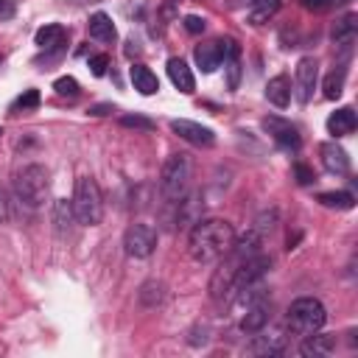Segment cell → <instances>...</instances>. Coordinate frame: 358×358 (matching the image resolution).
<instances>
[{
    "mask_svg": "<svg viewBox=\"0 0 358 358\" xmlns=\"http://www.w3.org/2000/svg\"><path fill=\"white\" fill-rule=\"evenodd\" d=\"M123 246H126V255L129 257H148L154 249H157V229L151 224H131L123 235Z\"/></svg>",
    "mask_w": 358,
    "mask_h": 358,
    "instance_id": "8992f818",
    "label": "cell"
},
{
    "mask_svg": "<svg viewBox=\"0 0 358 358\" xmlns=\"http://www.w3.org/2000/svg\"><path fill=\"white\" fill-rule=\"evenodd\" d=\"M190 179H193V162L187 154H171L165 162H162V171H159V193L168 204L179 201L187 187H190Z\"/></svg>",
    "mask_w": 358,
    "mask_h": 358,
    "instance_id": "7a4b0ae2",
    "label": "cell"
},
{
    "mask_svg": "<svg viewBox=\"0 0 358 358\" xmlns=\"http://www.w3.org/2000/svg\"><path fill=\"white\" fill-rule=\"evenodd\" d=\"M280 6H282V0H249V22L252 25L268 22L280 11Z\"/></svg>",
    "mask_w": 358,
    "mask_h": 358,
    "instance_id": "7402d4cb",
    "label": "cell"
},
{
    "mask_svg": "<svg viewBox=\"0 0 358 358\" xmlns=\"http://www.w3.org/2000/svg\"><path fill=\"white\" fill-rule=\"evenodd\" d=\"M336 350V336H327V333H310V336H302V347L299 352L308 355V358H324Z\"/></svg>",
    "mask_w": 358,
    "mask_h": 358,
    "instance_id": "5bb4252c",
    "label": "cell"
},
{
    "mask_svg": "<svg viewBox=\"0 0 358 358\" xmlns=\"http://www.w3.org/2000/svg\"><path fill=\"white\" fill-rule=\"evenodd\" d=\"M34 106H39V92H36V90H25V92L11 103V112H17V109H34Z\"/></svg>",
    "mask_w": 358,
    "mask_h": 358,
    "instance_id": "f1b7e54d",
    "label": "cell"
},
{
    "mask_svg": "<svg viewBox=\"0 0 358 358\" xmlns=\"http://www.w3.org/2000/svg\"><path fill=\"white\" fill-rule=\"evenodd\" d=\"M316 81H319V62L313 56H302L294 70V95L299 103H308L313 98Z\"/></svg>",
    "mask_w": 358,
    "mask_h": 358,
    "instance_id": "52a82bcc",
    "label": "cell"
},
{
    "mask_svg": "<svg viewBox=\"0 0 358 358\" xmlns=\"http://www.w3.org/2000/svg\"><path fill=\"white\" fill-rule=\"evenodd\" d=\"M129 76H131V84H134V90H137L140 95H154V92L159 90V78H157L145 64H131Z\"/></svg>",
    "mask_w": 358,
    "mask_h": 358,
    "instance_id": "ac0fdd59",
    "label": "cell"
},
{
    "mask_svg": "<svg viewBox=\"0 0 358 358\" xmlns=\"http://www.w3.org/2000/svg\"><path fill=\"white\" fill-rule=\"evenodd\" d=\"M327 322V310L319 299L313 296H299L291 302L288 308V316H285V327L294 333V336H310L316 330H322Z\"/></svg>",
    "mask_w": 358,
    "mask_h": 358,
    "instance_id": "277c9868",
    "label": "cell"
},
{
    "mask_svg": "<svg viewBox=\"0 0 358 358\" xmlns=\"http://www.w3.org/2000/svg\"><path fill=\"white\" fill-rule=\"evenodd\" d=\"M268 319H271V305H268V296L263 294V296H257L246 305V313L241 319V330L243 333H257L268 324Z\"/></svg>",
    "mask_w": 358,
    "mask_h": 358,
    "instance_id": "30bf717a",
    "label": "cell"
},
{
    "mask_svg": "<svg viewBox=\"0 0 358 358\" xmlns=\"http://www.w3.org/2000/svg\"><path fill=\"white\" fill-rule=\"evenodd\" d=\"M319 157H322V168L333 176H344L350 173V157L338 143H322L319 145Z\"/></svg>",
    "mask_w": 358,
    "mask_h": 358,
    "instance_id": "8fae6325",
    "label": "cell"
},
{
    "mask_svg": "<svg viewBox=\"0 0 358 358\" xmlns=\"http://www.w3.org/2000/svg\"><path fill=\"white\" fill-rule=\"evenodd\" d=\"M73 215L78 224H87V227H95L101 224L103 218V196H101V187L92 176H78L76 179V190H73Z\"/></svg>",
    "mask_w": 358,
    "mask_h": 358,
    "instance_id": "3957f363",
    "label": "cell"
},
{
    "mask_svg": "<svg viewBox=\"0 0 358 358\" xmlns=\"http://www.w3.org/2000/svg\"><path fill=\"white\" fill-rule=\"evenodd\" d=\"M294 176H296L299 185H310V182H316V173H313L305 162H296V165H294Z\"/></svg>",
    "mask_w": 358,
    "mask_h": 358,
    "instance_id": "1f68e13d",
    "label": "cell"
},
{
    "mask_svg": "<svg viewBox=\"0 0 358 358\" xmlns=\"http://www.w3.org/2000/svg\"><path fill=\"white\" fill-rule=\"evenodd\" d=\"M263 129L274 137V143L280 145V148H288V151H296L299 148V131H296V126L294 123H288V120H282V117H277V115H268V117H263Z\"/></svg>",
    "mask_w": 358,
    "mask_h": 358,
    "instance_id": "9c48e42d",
    "label": "cell"
},
{
    "mask_svg": "<svg viewBox=\"0 0 358 358\" xmlns=\"http://www.w3.org/2000/svg\"><path fill=\"white\" fill-rule=\"evenodd\" d=\"M341 3L344 0H299V6L308 8V11H330V8L341 6Z\"/></svg>",
    "mask_w": 358,
    "mask_h": 358,
    "instance_id": "f546056e",
    "label": "cell"
},
{
    "mask_svg": "<svg viewBox=\"0 0 358 358\" xmlns=\"http://www.w3.org/2000/svg\"><path fill=\"white\" fill-rule=\"evenodd\" d=\"M241 3H243V0H229V6H241Z\"/></svg>",
    "mask_w": 358,
    "mask_h": 358,
    "instance_id": "8d00e7d4",
    "label": "cell"
},
{
    "mask_svg": "<svg viewBox=\"0 0 358 358\" xmlns=\"http://www.w3.org/2000/svg\"><path fill=\"white\" fill-rule=\"evenodd\" d=\"M17 14V3L14 0H0V22L3 20H11Z\"/></svg>",
    "mask_w": 358,
    "mask_h": 358,
    "instance_id": "836d02e7",
    "label": "cell"
},
{
    "mask_svg": "<svg viewBox=\"0 0 358 358\" xmlns=\"http://www.w3.org/2000/svg\"><path fill=\"white\" fill-rule=\"evenodd\" d=\"M266 98H268L274 106L285 109V106L291 103V81H288L285 76L268 78V84H266Z\"/></svg>",
    "mask_w": 358,
    "mask_h": 358,
    "instance_id": "44dd1931",
    "label": "cell"
},
{
    "mask_svg": "<svg viewBox=\"0 0 358 358\" xmlns=\"http://www.w3.org/2000/svg\"><path fill=\"white\" fill-rule=\"evenodd\" d=\"M53 90L59 92V95H78V81L73 78V76H62V78H56L53 81Z\"/></svg>",
    "mask_w": 358,
    "mask_h": 358,
    "instance_id": "83f0119b",
    "label": "cell"
},
{
    "mask_svg": "<svg viewBox=\"0 0 358 358\" xmlns=\"http://www.w3.org/2000/svg\"><path fill=\"white\" fill-rule=\"evenodd\" d=\"M106 112H112V106H109V103H98V106H92V109H90V115H106Z\"/></svg>",
    "mask_w": 358,
    "mask_h": 358,
    "instance_id": "d590c367",
    "label": "cell"
},
{
    "mask_svg": "<svg viewBox=\"0 0 358 358\" xmlns=\"http://www.w3.org/2000/svg\"><path fill=\"white\" fill-rule=\"evenodd\" d=\"M358 126V117L352 112V106H341L336 109L330 117H327V131L336 134V137H344V134H352Z\"/></svg>",
    "mask_w": 358,
    "mask_h": 358,
    "instance_id": "2e32d148",
    "label": "cell"
},
{
    "mask_svg": "<svg viewBox=\"0 0 358 358\" xmlns=\"http://www.w3.org/2000/svg\"><path fill=\"white\" fill-rule=\"evenodd\" d=\"M106 67H109V56H106V53H95V56H90V70H92V76H103Z\"/></svg>",
    "mask_w": 358,
    "mask_h": 358,
    "instance_id": "4dcf8cb0",
    "label": "cell"
},
{
    "mask_svg": "<svg viewBox=\"0 0 358 358\" xmlns=\"http://www.w3.org/2000/svg\"><path fill=\"white\" fill-rule=\"evenodd\" d=\"M193 59H196V64H199L201 73H213V70L221 67V62H224V39H213V42L196 45Z\"/></svg>",
    "mask_w": 358,
    "mask_h": 358,
    "instance_id": "7c38bea8",
    "label": "cell"
},
{
    "mask_svg": "<svg viewBox=\"0 0 358 358\" xmlns=\"http://www.w3.org/2000/svg\"><path fill=\"white\" fill-rule=\"evenodd\" d=\"M64 39H67V31H64V25H59V22H50V25H45V28H39L36 36H34V42H36L42 50H56V48L64 45Z\"/></svg>",
    "mask_w": 358,
    "mask_h": 358,
    "instance_id": "e0dca14e",
    "label": "cell"
},
{
    "mask_svg": "<svg viewBox=\"0 0 358 358\" xmlns=\"http://www.w3.org/2000/svg\"><path fill=\"white\" fill-rule=\"evenodd\" d=\"M355 34H358V17L355 14H344L341 20H336V25H333V42L338 48H350L352 39H355Z\"/></svg>",
    "mask_w": 358,
    "mask_h": 358,
    "instance_id": "ffe728a7",
    "label": "cell"
},
{
    "mask_svg": "<svg viewBox=\"0 0 358 358\" xmlns=\"http://www.w3.org/2000/svg\"><path fill=\"white\" fill-rule=\"evenodd\" d=\"M171 131L179 134L182 140H187L190 145H199V148H210L215 143V134L210 126H201L196 120H185V117H176L171 120Z\"/></svg>",
    "mask_w": 358,
    "mask_h": 358,
    "instance_id": "ba28073f",
    "label": "cell"
},
{
    "mask_svg": "<svg viewBox=\"0 0 358 358\" xmlns=\"http://www.w3.org/2000/svg\"><path fill=\"white\" fill-rule=\"evenodd\" d=\"M344 78H347L344 67H338V70L327 73V76H324V84H322V90H324V98L336 101V98H338V95L344 92Z\"/></svg>",
    "mask_w": 358,
    "mask_h": 358,
    "instance_id": "d4e9b609",
    "label": "cell"
},
{
    "mask_svg": "<svg viewBox=\"0 0 358 358\" xmlns=\"http://www.w3.org/2000/svg\"><path fill=\"white\" fill-rule=\"evenodd\" d=\"M90 36H92V39H98V42H115L117 31H115L112 17H109V14H103V11H95V14L90 17Z\"/></svg>",
    "mask_w": 358,
    "mask_h": 358,
    "instance_id": "d6986e66",
    "label": "cell"
},
{
    "mask_svg": "<svg viewBox=\"0 0 358 358\" xmlns=\"http://www.w3.org/2000/svg\"><path fill=\"white\" fill-rule=\"evenodd\" d=\"M235 243V229L224 218H199L187 235V255L196 263H215Z\"/></svg>",
    "mask_w": 358,
    "mask_h": 358,
    "instance_id": "6da1fadb",
    "label": "cell"
},
{
    "mask_svg": "<svg viewBox=\"0 0 358 358\" xmlns=\"http://www.w3.org/2000/svg\"><path fill=\"white\" fill-rule=\"evenodd\" d=\"M48 171L42 165H25L17 179H14V190H17V199L28 207H39L45 199H48Z\"/></svg>",
    "mask_w": 358,
    "mask_h": 358,
    "instance_id": "5b68a950",
    "label": "cell"
},
{
    "mask_svg": "<svg viewBox=\"0 0 358 358\" xmlns=\"http://www.w3.org/2000/svg\"><path fill=\"white\" fill-rule=\"evenodd\" d=\"M260 336H255L252 341H249V352L252 355H280L282 350H285V336L280 333V330H274V333H263V330H257Z\"/></svg>",
    "mask_w": 358,
    "mask_h": 358,
    "instance_id": "4fadbf2b",
    "label": "cell"
},
{
    "mask_svg": "<svg viewBox=\"0 0 358 358\" xmlns=\"http://www.w3.org/2000/svg\"><path fill=\"white\" fill-rule=\"evenodd\" d=\"M120 126H126V129H143V131H151L157 123H154L151 117H143V115H123V117H120Z\"/></svg>",
    "mask_w": 358,
    "mask_h": 358,
    "instance_id": "4316f807",
    "label": "cell"
},
{
    "mask_svg": "<svg viewBox=\"0 0 358 358\" xmlns=\"http://www.w3.org/2000/svg\"><path fill=\"white\" fill-rule=\"evenodd\" d=\"M8 215H11V201H8L6 190L0 187V224H3V221H8Z\"/></svg>",
    "mask_w": 358,
    "mask_h": 358,
    "instance_id": "e575fe53",
    "label": "cell"
},
{
    "mask_svg": "<svg viewBox=\"0 0 358 358\" xmlns=\"http://www.w3.org/2000/svg\"><path fill=\"white\" fill-rule=\"evenodd\" d=\"M316 201L324 204V207H333V210H352V207H355V196L347 193V190H327V193H319Z\"/></svg>",
    "mask_w": 358,
    "mask_h": 358,
    "instance_id": "603a6c76",
    "label": "cell"
},
{
    "mask_svg": "<svg viewBox=\"0 0 358 358\" xmlns=\"http://www.w3.org/2000/svg\"><path fill=\"white\" fill-rule=\"evenodd\" d=\"M53 218H56V227H59V229L70 227V221L76 218V215H73V204H70L67 199H59V201L53 204Z\"/></svg>",
    "mask_w": 358,
    "mask_h": 358,
    "instance_id": "484cf974",
    "label": "cell"
},
{
    "mask_svg": "<svg viewBox=\"0 0 358 358\" xmlns=\"http://www.w3.org/2000/svg\"><path fill=\"white\" fill-rule=\"evenodd\" d=\"M137 299H140V305H143V308H157V305H162V299H165V285H162V282H157V280L143 282V288H140Z\"/></svg>",
    "mask_w": 358,
    "mask_h": 358,
    "instance_id": "cb8c5ba5",
    "label": "cell"
},
{
    "mask_svg": "<svg viewBox=\"0 0 358 358\" xmlns=\"http://www.w3.org/2000/svg\"><path fill=\"white\" fill-rule=\"evenodd\" d=\"M204 28H207L204 17H196V14H187V17H185V31H187V34H201Z\"/></svg>",
    "mask_w": 358,
    "mask_h": 358,
    "instance_id": "d6a6232c",
    "label": "cell"
},
{
    "mask_svg": "<svg viewBox=\"0 0 358 358\" xmlns=\"http://www.w3.org/2000/svg\"><path fill=\"white\" fill-rule=\"evenodd\" d=\"M168 78H171V84H173L179 92H185V95H190V92L196 90L193 73H190L187 62H185V59H179V56L168 59Z\"/></svg>",
    "mask_w": 358,
    "mask_h": 358,
    "instance_id": "9a60e30c",
    "label": "cell"
}]
</instances>
